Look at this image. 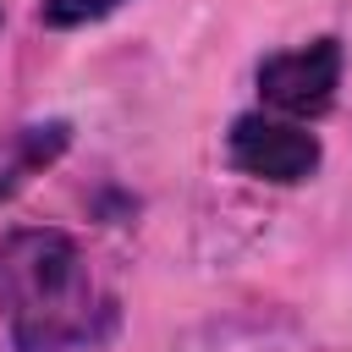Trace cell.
Wrapping results in <instances>:
<instances>
[{
	"label": "cell",
	"mask_w": 352,
	"mask_h": 352,
	"mask_svg": "<svg viewBox=\"0 0 352 352\" xmlns=\"http://www.w3.org/2000/svg\"><path fill=\"white\" fill-rule=\"evenodd\" d=\"M110 314V297L66 231L22 226L0 236V319L16 352L88 346L104 336Z\"/></svg>",
	"instance_id": "6da1fadb"
},
{
	"label": "cell",
	"mask_w": 352,
	"mask_h": 352,
	"mask_svg": "<svg viewBox=\"0 0 352 352\" xmlns=\"http://www.w3.org/2000/svg\"><path fill=\"white\" fill-rule=\"evenodd\" d=\"M336 88H341V38H314L302 50H286V55H270L258 66V94L264 104H275L280 116H324L336 104Z\"/></svg>",
	"instance_id": "7a4b0ae2"
},
{
	"label": "cell",
	"mask_w": 352,
	"mask_h": 352,
	"mask_svg": "<svg viewBox=\"0 0 352 352\" xmlns=\"http://www.w3.org/2000/svg\"><path fill=\"white\" fill-rule=\"evenodd\" d=\"M231 165L242 176L258 182H308L319 170V138L302 132L297 121H275V116H236L231 121Z\"/></svg>",
	"instance_id": "3957f363"
},
{
	"label": "cell",
	"mask_w": 352,
	"mask_h": 352,
	"mask_svg": "<svg viewBox=\"0 0 352 352\" xmlns=\"http://www.w3.org/2000/svg\"><path fill=\"white\" fill-rule=\"evenodd\" d=\"M72 143V121H28L0 138V204L16 198L38 170H50Z\"/></svg>",
	"instance_id": "277c9868"
},
{
	"label": "cell",
	"mask_w": 352,
	"mask_h": 352,
	"mask_svg": "<svg viewBox=\"0 0 352 352\" xmlns=\"http://www.w3.org/2000/svg\"><path fill=\"white\" fill-rule=\"evenodd\" d=\"M121 0H38V22L44 28H82V22H99L110 16Z\"/></svg>",
	"instance_id": "5b68a950"
}]
</instances>
